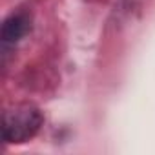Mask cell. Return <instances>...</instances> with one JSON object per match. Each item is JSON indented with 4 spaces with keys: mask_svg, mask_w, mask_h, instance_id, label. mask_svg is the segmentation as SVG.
<instances>
[{
    "mask_svg": "<svg viewBox=\"0 0 155 155\" xmlns=\"http://www.w3.org/2000/svg\"><path fill=\"white\" fill-rule=\"evenodd\" d=\"M44 124L42 111L33 104H17L2 115V137L9 144H20L38 133Z\"/></svg>",
    "mask_w": 155,
    "mask_h": 155,
    "instance_id": "cell-1",
    "label": "cell"
},
{
    "mask_svg": "<svg viewBox=\"0 0 155 155\" xmlns=\"http://www.w3.org/2000/svg\"><path fill=\"white\" fill-rule=\"evenodd\" d=\"M31 29V20L26 13H13L9 15L4 24H2V31H0V37H2L4 44H15L18 42L22 37H26V33Z\"/></svg>",
    "mask_w": 155,
    "mask_h": 155,
    "instance_id": "cell-2",
    "label": "cell"
}]
</instances>
